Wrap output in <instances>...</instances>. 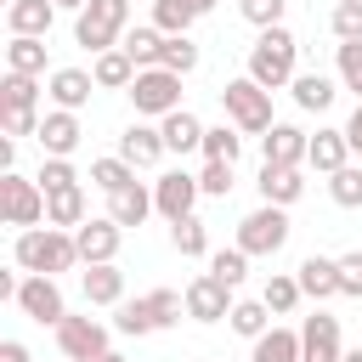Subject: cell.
I'll return each mask as SVG.
<instances>
[{"label": "cell", "mask_w": 362, "mask_h": 362, "mask_svg": "<svg viewBox=\"0 0 362 362\" xmlns=\"http://www.w3.org/2000/svg\"><path fill=\"white\" fill-rule=\"evenodd\" d=\"M11 260H17L23 272L57 277V272H74V266H79V243H74L68 226H23L17 243H11Z\"/></svg>", "instance_id": "cell-1"}, {"label": "cell", "mask_w": 362, "mask_h": 362, "mask_svg": "<svg viewBox=\"0 0 362 362\" xmlns=\"http://www.w3.org/2000/svg\"><path fill=\"white\" fill-rule=\"evenodd\" d=\"M294 51H300V40H294L283 23H277V28H260V40L249 45V79L266 85V90L294 85Z\"/></svg>", "instance_id": "cell-2"}, {"label": "cell", "mask_w": 362, "mask_h": 362, "mask_svg": "<svg viewBox=\"0 0 362 362\" xmlns=\"http://www.w3.org/2000/svg\"><path fill=\"white\" fill-rule=\"evenodd\" d=\"M124 23H130V0H90L79 11V23H74V40L90 57H102V51H113L124 40Z\"/></svg>", "instance_id": "cell-3"}, {"label": "cell", "mask_w": 362, "mask_h": 362, "mask_svg": "<svg viewBox=\"0 0 362 362\" xmlns=\"http://www.w3.org/2000/svg\"><path fill=\"white\" fill-rule=\"evenodd\" d=\"M221 102H226V113H232L238 130H249V136H266V130H272V90L255 85L249 74H243V79H226Z\"/></svg>", "instance_id": "cell-4"}, {"label": "cell", "mask_w": 362, "mask_h": 362, "mask_svg": "<svg viewBox=\"0 0 362 362\" xmlns=\"http://www.w3.org/2000/svg\"><path fill=\"white\" fill-rule=\"evenodd\" d=\"M288 243V215H283V204H260V209H249L243 221H238V249L243 255H277Z\"/></svg>", "instance_id": "cell-5"}, {"label": "cell", "mask_w": 362, "mask_h": 362, "mask_svg": "<svg viewBox=\"0 0 362 362\" xmlns=\"http://www.w3.org/2000/svg\"><path fill=\"white\" fill-rule=\"evenodd\" d=\"M0 215H6V226H40L45 221V187L6 170L0 175Z\"/></svg>", "instance_id": "cell-6"}, {"label": "cell", "mask_w": 362, "mask_h": 362, "mask_svg": "<svg viewBox=\"0 0 362 362\" xmlns=\"http://www.w3.org/2000/svg\"><path fill=\"white\" fill-rule=\"evenodd\" d=\"M130 102H136V113H175L181 107V74H170L164 62L158 68H141L136 79H130Z\"/></svg>", "instance_id": "cell-7"}, {"label": "cell", "mask_w": 362, "mask_h": 362, "mask_svg": "<svg viewBox=\"0 0 362 362\" xmlns=\"http://www.w3.org/2000/svg\"><path fill=\"white\" fill-rule=\"evenodd\" d=\"M17 305H23V317H34L40 328L51 322H62L68 317V305H62V288H57V277H45V272H28L23 277V288H17Z\"/></svg>", "instance_id": "cell-8"}, {"label": "cell", "mask_w": 362, "mask_h": 362, "mask_svg": "<svg viewBox=\"0 0 362 362\" xmlns=\"http://www.w3.org/2000/svg\"><path fill=\"white\" fill-rule=\"evenodd\" d=\"M232 288L215 277V272H198L192 283H187V317L192 322H221V317H232Z\"/></svg>", "instance_id": "cell-9"}, {"label": "cell", "mask_w": 362, "mask_h": 362, "mask_svg": "<svg viewBox=\"0 0 362 362\" xmlns=\"http://www.w3.org/2000/svg\"><path fill=\"white\" fill-rule=\"evenodd\" d=\"M119 238H124V226H119L113 215H90V221L74 226V243H79V260H85V266L113 260V255H119Z\"/></svg>", "instance_id": "cell-10"}, {"label": "cell", "mask_w": 362, "mask_h": 362, "mask_svg": "<svg viewBox=\"0 0 362 362\" xmlns=\"http://www.w3.org/2000/svg\"><path fill=\"white\" fill-rule=\"evenodd\" d=\"M198 175H187V170H164L158 181H153V204H158V215L164 221H181V215H192V204H198Z\"/></svg>", "instance_id": "cell-11"}, {"label": "cell", "mask_w": 362, "mask_h": 362, "mask_svg": "<svg viewBox=\"0 0 362 362\" xmlns=\"http://www.w3.org/2000/svg\"><path fill=\"white\" fill-rule=\"evenodd\" d=\"M57 345L68 362H85V356H102L107 351V328L96 317H62L57 322Z\"/></svg>", "instance_id": "cell-12"}, {"label": "cell", "mask_w": 362, "mask_h": 362, "mask_svg": "<svg viewBox=\"0 0 362 362\" xmlns=\"http://www.w3.org/2000/svg\"><path fill=\"white\" fill-rule=\"evenodd\" d=\"M300 351H305V362H345V345H339V317H328V311L305 317V328H300Z\"/></svg>", "instance_id": "cell-13"}, {"label": "cell", "mask_w": 362, "mask_h": 362, "mask_svg": "<svg viewBox=\"0 0 362 362\" xmlns=\"http://www.w3.org/2000/svg\"><path fill=\"white\" fill-rule=\"evenodd\" d=\"M79 113H68V107H57V113H45L40 119V147H45V158H68L74 147H79Z\"/></svg>", "instance_id": "cell-14"}, {"label": "cell", "mask_w": 362, "mask_h": 362, "mask_svg": "<svg viewBox=\"0 0 362 362\" xmlns=\"http://www.w3.org/2000/svg\"><path fill=\"white\" fill-rule=\"evenodd\" d=\"M45 90H51V102H57V107L79 113V107L90 102V90H102V85H96V74H85V68H57Z\"/></svg>", "instance_id": "cell-15"}, {"label": "cell", "mask_w": 362, "mask_h": 362, "mask_svg": "<svg viewBox=\"0 0 362 362\" xmlns=\"http://www.w3.org/2000/svg\"><path fill=\"white\" fill-rule=\"evenodd\" d=\"M170 147H164V130H153V124H130L124 136H119V158H130L136 170H147V164H158Z\"/></svg>", "instance_id": "cell-16"}, {"label": "cell", "mask_w": 362, "mask_h": 362, "mask_svg": "<svg viewBox=\"0 0 362 362\" xmlns=\"http://www.w3.org/2000/svg\"><path fill=\"white\" fill-rule=\"evenodd\" d=\"M305 192V175H300V164H260V198L266 204H294Z\"/></svg>", "instance_id": "cell-17"}, {"label": "cell", "mask_w": 362, "mask_h": 362, "mask_svg": "<svg viewBox=\"0 0 362 362\" xmlns=\"http://www.w3.org/2000/svg\"><path fill=\"white\" fill-rule=\"evenodd\" d=\"M153 209H158V204H153V187H141V181H130V187L107 192V215H113L119 226H141Z\"/></svg>", "instance_id": "cell-18"}, {"label": "cell", "mask_w": 362, "mask_h": 362, "mask_svg": "<svg viewBox=\"0 0 362 362\" xmlns=\"http://www.w3.org/2000/svg\"><path fill=\"white\" fill-rule=\"evenodd\" d=\"M51 23H57V0H11L6 6V28L11 34H51Z\"/></svg>", "instance_id": "cell-19"}, {"label": "cell", "mask_w": 362, "mask_h": 362, "mask_svg": "<svg viewBox=\"0 0 362 362\" xmlns=\"http://www.w3.org/2000/svg\"><path fill=\"white\" fill-rule=\"evenodd\" d=\"M260 147H266V164H305L311 136H305V130H294V124H272V130L260 136Z\"/></svg>", "instance_id": "cell-20"}, {"label": "cell", "mask_w": 362, "mask_h": 362, "mask_svg": "<svg viewBox=\"0 0 362 362\" xmlns=\"http://www.w3.org/2000/svg\"><path fill=\"white\" fill-rule=\"evenodd\" d=\"M294 277H300V288L311 300H334L339 294V260H328V255H305Z\"/></svg>", "instance_id": "cell-21"}, {"label": "cell", "mask_w": 362, "mask_h": 362, "mask_svg": "<svg viewBox=\"0 0 362 362\" xmlns=\"http://www.w3.org/2000/svg\"><path fill=\"white\" fill-rule=\"evenodd\" d=\"M345 153H351L345 130H317V136H311V147H305V164H311V170H322V175H334V170H345V164H351Z\"/></svg>", "instance_id": "cell-22"}, {"label": "cell", "mask_w": 362, "mask_h": 362, "mask_svg": "<svg viewBox=\"0 0 362 362\" xmlns=\"http://www.w3.org/2000/svg\"><path fill=\"white\" fill-rule=\"evenodd\" d=\"M85 300L90 305H119L124 300V272L113 266V260H102V266H85Z\"/></svg>", "instance_id": "cell-23"}, {"label": "cell", "mask_w": 362, "mask_h": 362, "mask_svg": "<svg viewBox=\"0 0 362 362\" xmlns=\"http://www.w3.org/2000/svg\"><path fill=\"white\" fill-rule=\"evenodd\" d=\"M249 362H305V351H300V334H294V328H266V334L255 339Z\"/></svg>", "instance_id": "cell-24"}, {"label": "cell", "mask_w": 362, "mask_h": 362, "mask_svg": "<svg viewBox=\"0 0 362 362\" xmlns=\"http://www.w3.org/2000/svg\"><path fill=\"white\" fill-rule=\"evenodd\" d=\"M6 74H45V40L40 34H11V45H6Z\"/></svg>", "instance_id": "cell-25"}, {"label": "cell", "mask_w": 362, "mask_h": 362, "mask_svg": "<svg viewBox=\"0 0 362 362\" xmlns=\"http://www.w3.org/2000/svg\"><path fill=\"white\" fill-rule=\"evenodd\" d=\"M90 74H96V85H102V90H130V79H136L141 68L124 57V45H113V51H102V57L90 62Z\"/></svg>", "instance_id": "cell-26"}, {"label": "cell", "mask_w": 362, "mask_h": 362, "mask_svg": "<svg viewBox=\"0 0 362 362\" xmlns=\"http://www.w3.org/2000/svg\"><path fill=\"white\" fill-rule=\"evenodd\" d=\"M164 147L170 153H192V147H204V124H198V113H187V107H175V113H164Z\"/></svg>", "instance_id": "cell-27"}, {"label": "cell", "mask_w": 362, "mask_h": 362, "mask_svg": "<svg viewBox=\"0 0 362 362\" xmlns=\"http://www.w3.org/2000/svg\"><path fill=\"white\" fill-rule=\"evenodd\" d=\"M79 221H90L85 215V187L45 192V226H79Z\"/></svg>", "instance_id": "cell-28"}, {"label": "cell", "mask_w": 362, "mask_h": 362, "mask_svg": "<svg viewBox=\"0 0 362 362\" xmlns=\"http://www.w3.org/2000/svg\"><path fill=\"white\" fill-rule=\"evenodd\" d=\"M124 57L136 62V68H158V57H164V28H124Z\"/></svg>", "instance_id": "cell-29"}, {"label": "cell", "mask_w": 362, "mask_h": 362, "mask_svg": "<svg viewBox=\"0 0 362 362\" xmlns=\"http://www.w3.org/2000/svg\"><path fill=\"white\" fill-rule=\"evenodd\" d=\"M34 102H40L34 74H6L0 79V113H34Z\"/></svg>", "instance_id": "cell-30"}, {"label": "cell", "mask_w": 362, "mask_h": 362, "mask_svg": "<svg viewBox=\"0 0 362 362\" xmlns=\"http://www.w3.org/2000/svg\"><path fill=\"white\" fill-rule=\"evenodd\" d=\"M170 243H175V255L198 260V255H209V226L198 215H181V221H170Z\"/></svg>", "instance_id": "cell-31"}, {"label": "cell", "mask_w": 362, "mask_h": 362, "mask_svg": "<svg viewBox=\"0 0 362 362\" xmlns=\"http://www.w3.org/2000/svg\"><path fill=\"white\" fill-rule=\"evenodd\" d=\"M113 328H119V334H158V311H153V300H147V294H141V300H119Z\"/></svg>", "instance_id": "cell-32"}, {"label": "cell", "mask_w": 362, "mask_h": 362, "mask_svg": "<svg viewBox=\"0 0 362 362\" xmlns=\"http://www.w3.org/2000/svg\"><path fill=\"white\" fill-rule=\"evenodd\" d=\"M294 102H300L305 113H322V107L334 102V79H328V74H294Z\"/></svg>", "instance_id": "cell-33"}, {"label": "cell", "mask_w": 362, "mask_h": 362, "mask_svg": "<svg viewBox=\"0 0 362 362\" xmlns=\"http://www.w3.org/2000/svg\"><path fill=\"white\" fill-rule=\"evenodd\" d=\"M209 164H238V153H243V136L238 130H226V124H215V130H204V147H198Z\"/></svg>", "instance_id": "cell-34"}, {"label": "cell", "mask_w": 362, "mask_h": 362, "mask_svg": "<svg viewBox=\"0 0 362 362\" xmlns=\"http://www.w3.org/2000/svg\"><path fill=\"white\" fill-rule=\"evenodd\" d=\"M300 294H305V288H300V277H283V272H272V283H266V294H260V300H266V311L288 317V311L300 305Z\"/></svg>", "instance_id": "cell-35"}, {"label": "cell", "mask_w": 362, "mask_h": 362, "mask_svg": "<svg viewBox=\"0 0 362 362\" xmlns=\"http://www.w3.org/2000/svg\"><path fill=\"white\" fill-rule=\"evenodd\" d=\"M226 322H232V334H243V339H260L272 317H266V300H238Z\"/></svg>", "instance_id": "cell-36"}, {"label": "cell", "mask_w": 362, "mask_h": 362, "mask_svg": "<svg viewBox=\"0 0 362 362\" xmlns=\"http://www.w3.org/2000/svg\"><path fill=\"white\" fill-rule=\"evenodd\" d=\"M90 181H96L102 192H119V187L136 181V164H130V158H96V164H90Z\"/></svg>", "instance_id": "cell-37"}, {"label": "cell", "mask_w": 362, "mask_h": 362, "mask_svg": "<svg viewBox=\"0 0 362 362\" xmlns=\"http://www.w3.org/2000/svg\"><path fill=\"white\" fill-rule=\"evenodd\" d=\"M209 272H215L226 288H238V283L249 277V255H243L238 243H232V249H215V255H209Z\"/></svg>", "instance_id": "cell-38"}, {"label": "cell", "mask_w": 362, "mask_h": 362, "mask_svg": "<svg viewBox=\"0 0 362 362\" xmlns=\"http://www.w3.org/2000/svg\"><path fill=\"white\" fill-rule=\"evenodd\" d=\"M192 6L187 0H153V28H164V34H187L192 28Z\"/></svg>", "instance_id": "cell-39"}, {"label": "cell", "mask_w": 362, "mask_h": 362, "mask_svg": "<svg viewBox=\"0 0 362 362\" xmlns=\"http://www.w3.org/2000/svg\"><path fill=\"white\" fill-rule=\"evenodd\" d=\"M328 192H334L339 209H362V170H356V164L334 170V175H328Z\"/></svg>", "instance_id": "cell-40"}, {"label": "cell", "mask_w": 362, "mask_h": 362, "mask_svg": "<svg viewBox=\"0 0 362 362\" xmlns=\"http://www.w3.org/2000/svg\"><path fill=\"white\" fill-rule=\"evenodd\" d=\"M170 74H192L198 68V45L187 40V34H164V57H158Z\"/></svg>", "instance_id": "cell-41"}, {"label": "cell", "mask_w": 362, "mask_h": 362, "mask_svg": "<svg viewBox=\"0 0 362 362\" xmlns=\"http://www.w3.org/2000/svg\"><path fill=\"white\" fill-rule=\"evenodd\" d=\"M283 6H288V0H238L243 23H255V28H277V23H283Z\"/></svg>", "instance_id": "cell-42"}, {"label": "cell", "mask_w": 362, "mask_h": 362, "mask_svg": "<svg viewBox=\"0 0 362 362\" xmlns=\"http://www.w3.org/2000/svg\"><path fill=\"white\" fill-rule=\"evenodd\" d=\"M339 79H345V90L362 96V40H339Z\"/></svg>", "instance_id": "cell-43"}, {"label": "cell", "mask_w": 362, "mask_h": 362, "mask_svg": "<svg viewBox=\"0 0 362 362\" xmlns=\"http://www.w3.org/2000/svg\"><path fill=\"white\" fill-rule=\"evenodd\" d=\"M34 181H40L45 192H62V187H79V175H74V164H68V158H45Z\"/></svg>", "instance_id": "cell-44"}, {"label": "cell", "mask_w": 362, "mask_h": 362, "mask_svg": "<svg viewBox=\"0 0 362 362\" xmlns=\"http://www.w3.org/2000/svg\"><path fill=\"white\" fill-rule=\"evenodd\" d=\"M328 23H334V34H339V40H362V0H339Z\"/></svg>", "instance_id": "cell-45"}, {"label": "cell", "mask_w": 362, "mask_h": 362, "mask_svg": "<svg viewBox=\"0 0 362 362\" xmlns=\"http://www.w3.org/2000/svg\"><path fill=\"white\" fill-rule=\"evenodd\" d=\"M147 300H153V311H158V328L181 322V311H187V294H175V288H153Z\"/></svg>", "instance_id": "cell-46"}, {"label": "cell", "mask_w": 362, "mask_h": 362, "mask_svg": "<svg viewBox=\"0 0 362 362\" xmlns=\"http://www.w3.org/2000/svg\"><path fill=\"white\" fill-rule=\"evenodd\" d=\"M339 294H351V300H362V249H351V255H339Z\"/></svg>", "instance_id": "cell-47"}, {"label": "cell", "mask_w": 362, "mask_h": 362, "mask_svg": "<svg viewBox=\"0 0 362 362\" xmlns=\"http://www.w3.org/2000/svg\"><path fill=\"white\" fill-rule=\"evenodd\" d=\"M198 187H204L209 198H226V192H232V164H209V158H204V175H198Z\"/></svg>", "instance_id": "cell-48"}, {"label": "cell", "mask_w": 362, "mask_h": 362, "mask_svg": "<svg viewBox=\"0 0 362 362\" xmlns=\"http://www.w3.org/2000/svg\"><path fill=\"white\" fill-rule=\"evenodd\" d=\"M6 136H40V119L34 113H6Z\"/></svg>", "instance_id": "cell-49"}, {"label": "cell", "mask_w": 362, "mask_h": 362, "mask_svg": "<svg viewBox=\"0 0 362 362\" xmlns=\"http://www.w3.org/2000/svg\"><path fill=\"white\" fill-rule=\"evenodd\" d=\"M345 141H351V153H362V102H356V113H351V124H345Z\"/></svg>", "instance_id": "cell-50"}, {"label": "cell", "mask_w": 362, "mask_h": 362, "mask_svg": "<svg viewBox=\"0 0 362 362\" xmlns=\"http://www.w3.org/2000/svg\"><path fill=\"white\" fill-rule=\"evenodd\" d=\"M0 362H28V345H23V339H6V345H0Z\"/></svg>", "instance_id": "cell-51"}, {"label": "cell", "mask_w": 362, "mask_h": 362, "mask_svg": "<svg viewBox=\"0 0 362 362\" xmlns=\"http://www.w3.org/2000/svg\"><path fill=\"white\" fill-rule=\"evenodd\" d=\"M187 6H192L198 17H204V11H215V0H187Z\"/></svg>", "instance_id": "cell-52"}, {"label": "cell", "mask_w": 362, "mask_h": 362, "mask_svg": "<svg viewBox=\"0 0 362 362\" xmlns=\"http://www.w3.org/2000/svg\"><path fill=\"white\" fill-rule=\"evenodd\" d=\"M85 362H124L119 351H102V356H85Z\"/></svg>", "instance_id": "cell-53"}, {"label": "cell", "mask_w": 362, "mask_h": 362, "mask_svg": "<svg viewBox=\"0 0 362 362\" xmlns=\"http://www.w3.org/2000/svg\"><path fill=\"white\" fill-rule=\"evenodd\" d=\"M57 6H68V11H85V6H90V0H57Z\"/></svg>", "instance_id": "cell-54"}, {"label": "cell", "mask_w": 362, "mask_h": 362, "mask_svg": "<svg viewBox=\"0 0 362 362\" xmlns=\"http://www.w3.org/2000/svg\"><path fill=\"white\" fill-rule=\"evenodd\" d=\"M345 362H362V345H356V351H345Z\"/></svg>", "instance_id": "cell-55"}, {"label": "cell", "mask_w": 362, "mask_h": 362, "mask_svg": "<svg viewBox=\"0 0 362 362\" xmlns=\"http://www.w3.org/2000/svg\"><path fill=\"white\" fill-rule=\"evenodd\" d=\"M6 6H11V0H6Z\"/></svg>", "instance_id": "cell-56"}]
</instances>
